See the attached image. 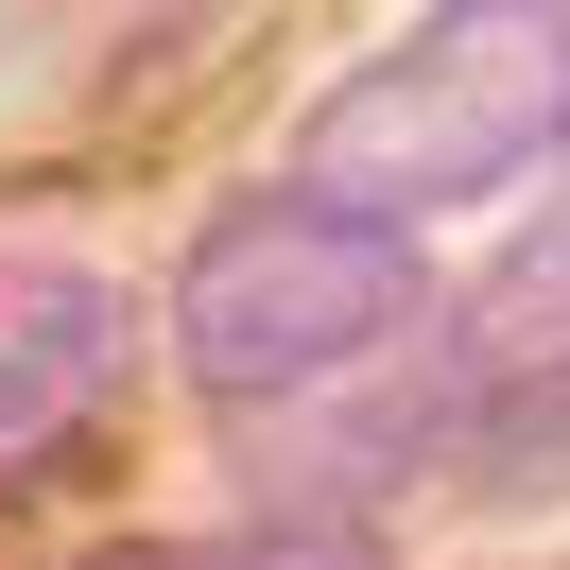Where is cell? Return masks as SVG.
Instances as JSON below:
<instances>
[{"label":"cell","instance_id":"5b68a950","mask_svg":"<svg viewBox=\"0 0 570 570\" xmlns=\"http://www.w3.org/2000/svg\"><path fill=\"white\" fill-rule=\"evenodd\" d=\"M87 570H397L381 519H208V535H105Z\"/></svg>","mask_w":570,"mask_h":570},{"label":"cell","instance_id":"277c9868","mask_svg":"<svg viewBox=\"0 0 570 570\" xmlns=\"http://www.w3.org/2000/svg\"><path fill=\"white\" fill-rule=\"evenodd\" d=\"M450 484L484 501V519H535V501H570V346H535L519 381H484V415H466Z\"/></svg>","mask_w":570,"mask_h":570},{"label":"cell","instance_id":"3957f363","mask_svg":"<svg viewBox=\"0 0 570 570\" xmlns=\"http://www.w3.org/2000/svg\"><path fill=\"white\" fill-rule=\"evenodd\" d=\"M121 381H139V294L87 277V259L0 243V466H36L52 432H87Z\"/></svg>","mask_w":570,"mask_h":570},{"label":"cell","instance_id":"6da1fadb","mask_svg":"<svg viewBox=\"0 0 570 570\" xmlns=\"http://www.w3.org/2000/svg\"><path fill=\"white\" fill-rule=\"evenodd\" d=\"M553 139H570V18L553 0H450L415 36H381L363 70H328V105L294 121V190L415 243L432 208L519 190Z\"/></svg>","mask_w":570,"mask_h":570},{"label":"cell","instance_id":"8992f818","mask_svg":"<svg viewBox=\"0 0 570 570\" xmlns=\"http://www.w3.org/2000/svg\"><path fill=\"white\" fill-rule=\"evenodd\" d=\"M553 156H570V139H553Z\"/></svg>","mask_w":570,"mask_h":570},{"label":"cell","instance_id":"7a4b0ae2","mask_svg":"<svg viewBox=\"0 0 570 570\" xmlns=\"http://www.w3.org/2000/svg\"><path fill=\"white\" fill-rule=\"evenodd\" d=\"M432 312H450V294H432V243H397V225H363V208H312V190H243V208L190 225L156 328H174V363L225 415H294V397L381 381Z\"/></svg>","mask_w":570,"mask_h":570}]
</instances>
